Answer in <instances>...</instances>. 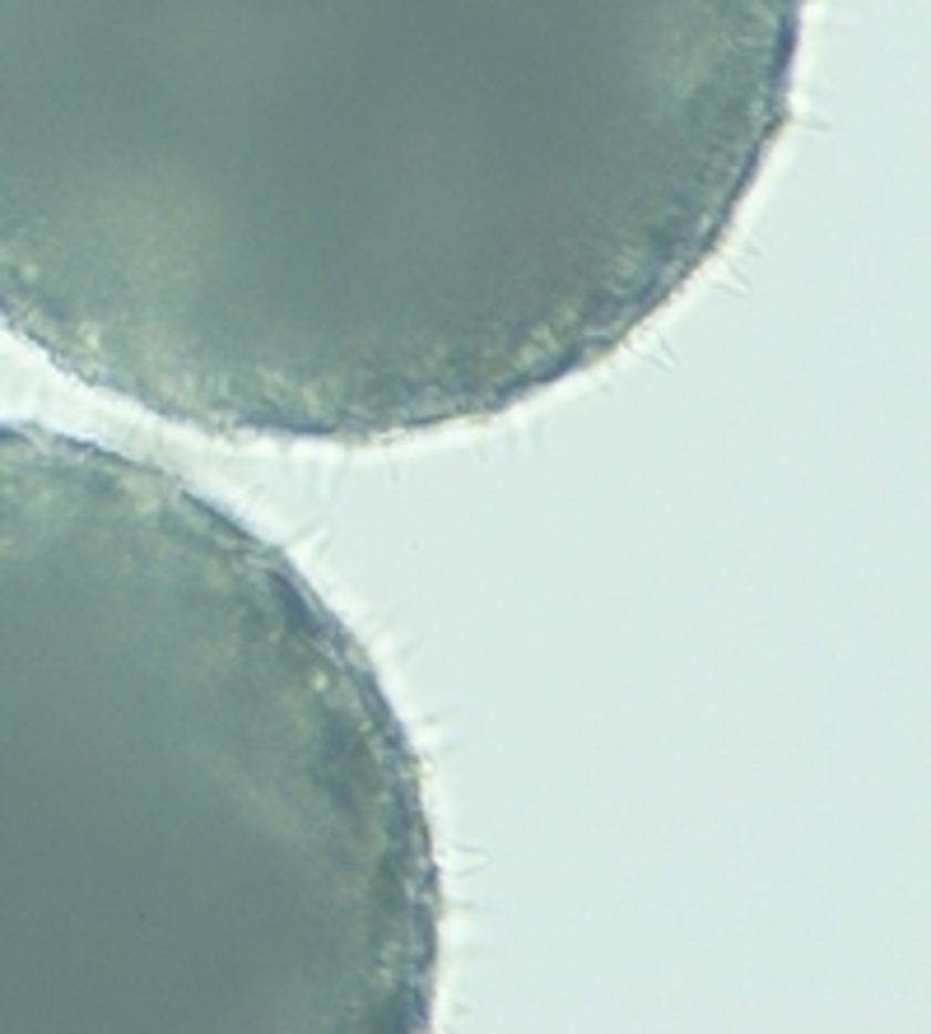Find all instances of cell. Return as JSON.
Returning <instances> with one entry per match:
<instances>
[{
    "label": "cell",
    "instance_id": "6da1fadb",
    "mask_svg": "<svg viewBox=\"0 0 931 1034\" xmlns=\"http://www.w3.org/2000/svg\"><path fill=\"white\" fill-rule=\"evenodd\" d=\"M810 0H0V327L215 438L489 424L717 261Z\"/></svg>",
    "mask_w": 931,
    "mask_h": 1034
},
{
    "label": "cell",
    "instance_id": "7a4b0ae2",
    "mask_svg": "<svg viewBox=\"0 0 931 1034\" xmlns=\"http://www.w3.org/2000/svg\"><path fill=\"white\" fill-rule=\"evenodd\" d=\"M438 960L354 629L177 471L0 420V1034H420Z\"/></svg>",
    "mask_w": 931,
    "mask_h": 1034
}]
</instances>
